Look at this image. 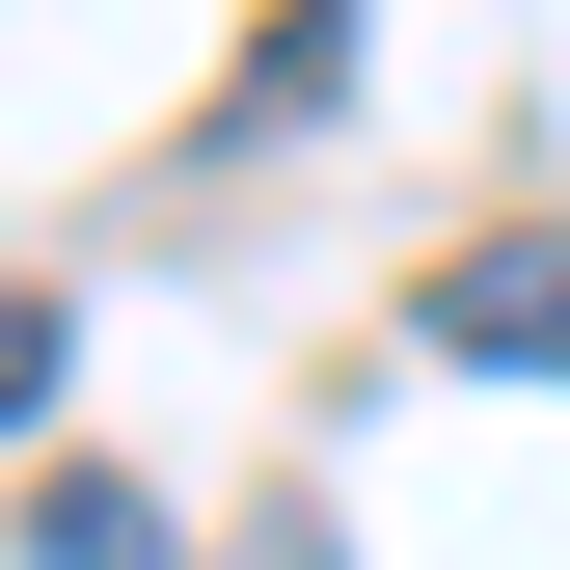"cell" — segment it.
<instances>
[{"label":"cell","mask_w":570,"mask_h":570,"mask_svg":"<svg viewBox=\"0 0 570 570\" xmlns=\"http://www.w3.org/2000/svg\"><path fill=\"white\" fill-rule=\"evenodd\" d=\"M435 353L462 381H570V245H462L435 272Z\"/></svg>","instance_id":"6da1fadb"},{"label":"cell","mask_w":570,"mask_h":570,"mask_svg":"<svg viewBox=\"0 0 570 570\" xmlns=\"http://www.w3.org/2000/svg\"><path fill=\"white\" fill-rule=\"evenodd\" d=\"M28 570H164V517H136L109 462H55V489H28Z\"/></svg>","instance_id":"7a4b0ae2"},{"label":"cell","mask_w":570,"mask_h":570,"mask_svg":"<svg viewBox=\"0 0 570 570\" xmlns=\"http://www.w3.org/2000/svg\"><path fill=\"white\" fill-rule=\"evenodd\" d=\"M28 407H55V299H0V435H28Z\"/></svg>","instance_id":"3957f363"}]
</instances>
